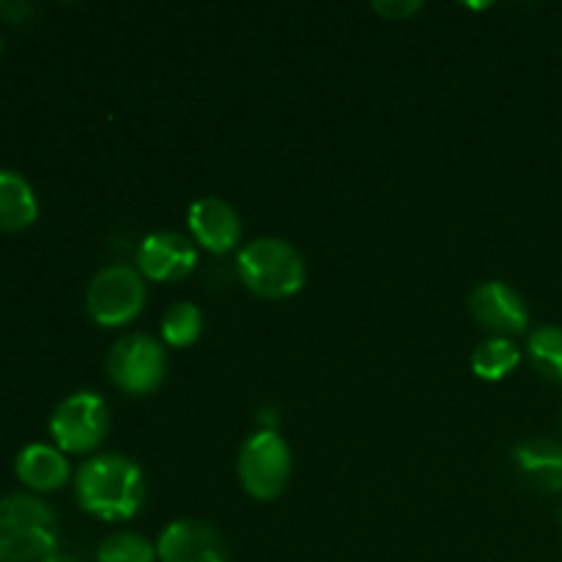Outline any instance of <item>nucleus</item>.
<instances>
[{
  "instance_id": "10",
  "label": "nucleus",
  "mask_w": 562,
  "mask_h": 562,
  "mask_svg": "<svg viewBox=\"0 0 562 562\" xmlns=\"http://www.w3.org/2000/svg\"><path fill=\"white\" fill-rule=\"evenodd\" d=\"M198 263V250L187 236L173 231L148 234L137 247V269L154 283H176L192 274Z\"/></svg>"
},
{
  "instance_id": "13",
  "label": "nucleus",
  "mask_w": 562,
  "mask_h": 562,
  "mask_svg": "<svg viewBox=\"0 0 562 562\" xmlns=\"http://www.w3.org/2000/svg\"><path fill=\"white\" fill-rule=\"evenodd\" d=\"M36 217L38 201L31 181L16 170L0 168V231H22Z\"/></svg>"
},
{
  "instance_id": "5",
  "label": "nucleus",
  "mask_w": 562,
  "mask_h": 562,
  "mask_svg": "<svg viewBox=\"0 0 562 562\" xmlns=\"http://www.w3.org/2000/svg\"><path fill=\"white\" fill-rule=\"evenodd\" d=\"M146 305V285L137 269L113 263L93 274L86 291V311L99 327H126Z\"/></svg>"
},
{
  "instance_id": "21",
  "label": "nucleus",
  "mask_w": 562,
  "mask_h": 562,
  "mask_svg": "<svg viewBox=\"0 0 562 562\" xmlns=\"http://www.w3.org/2000/svg\"><path fill=\"white\" fill-rule=\"evenodd\" d=\"M0 55H3V36H0Z\"/></svg>"
},
{
  "instance_id": "16",
  "label": "nucleus",
  "mask_w": 562,
  "mask_h": 562,
  "mask_svg": "<svg viewBox=\"0 0 562 562\" xmlns=\"http://www.w3.org/2000/svg\"><path fill=\"white\" fill-rule=\"evenodd\" d=\"M527 357L543 379L562 384V327L558 324L538 327L527 340Z\"/></svg>"
},
{
  "instance_id": "11",
  "label": "nucleus",
  "mask_w": 562,
  "mask_h": 562,
  "mask_svg": "<svg viewBox=\"0 0 562 562\" xmlns=\"http://www.w3.org/2000/svg\"><path fill=\"white\" fill-rule=\"evenodd\" d=\"M187 225H190L192 239L217 256L234 250L241 239L239 214L223 198H201L192 203L187 212Z\"/></svg>"
},
{
  "instance_id": "8",
  "label": "nucleus",
  "mask_w": 562,
  "mask_h": 562,
  "mask_svg": "<svg viewBox=\"0 0 562 562\" xmlns=\"http://www.w3.org/2000/svg\"><path fill=\"white\" fill-rule=\"evenodd\" d=\"M159 562H228V543L201 519H176L157 538Z\"/></svg>"
},
{
  "instance_id": "14",
  "label": "nucleus",
  "mask_w": 562,
  "mask_h": 562,
  "mask_svg": "<svg viewBox=\"0 0 562 562\" xmlns=\"http://www.w3.org/2000/svg\"><path fill=\"white\" fill-rule=\"evenodd\" d=\"M521 349L510 338H486L472 351V373L483 382H503L519 368Z\"/></svg>"
},
{
  "instance_id": "2",
  "label": "nucleus",
  "mask_w": 562,
  "mask_h": 562,
  "mask_svg": "<svg viewBox=\"0 0 562 562\" xmlns=\"http://www.w3.org/2000/svg\"><path fill=\"white\" fill-rule=\"evenodd\" d=\"M58 552L55 514L31 494L0 497V562H44Z\"/></svg>"
},
{
  "instance_id": "3",
  "label": "nucleus",
  "mask_w": 562,
  "mask_h": 562,
  "mask_svg": "<svg viewBox=\"0 0 562 562\" xmlns=\"http://www.w3.org/2000/svg\"><path fill=\"white\" fill-rule=\"evenodd\" d=\"M241 283L261 300H289L300 294L307 280L305 258L289 241L263 236L250 241L236 256Z\"/></svg>"
},
{
  "instance_id": "22",
  "label": "nucleus",
  "mask_w": 562,
  "mask_h": 562,
  "mask_svg": "<svg viewBox=\"0 0 562 562\" xmlns=\"http://www.w3.org/2000/svg\"><path fill=\"white\" fill-rule=\"evenodd\" d=\"M0 11H3V5H0Z\"/></svg>"
},
{
  "instance_id": "6",
  "label": "nucleus",
  "mask_w": 562,
  "mask_h": 562,
  "mask_svg": "<svg viewBox=\"0 0 562 562\" xmlns=\"http://www.w3.org/2000/svg\"><path fill=\"white\" fill-rule=\"evenodd\" d=\"M165 371H168V357L159 340L151 335L132 333L113 344L108 355V373L115 387L126 395H151L162 387Z\"/></svg>"
},
{
  "instance_id": "9",
  "label": "nucleus",
  "mask_w": 562,
  "mask_h": 562,
  "mask_svg": "<svg viewBox=\"0 0 562 562\" xmlns=\"http://www.w3.org/2000/svg\"><path fill=\"white\" fill-rule=\"evenodd\" d=\"M470 313L483 329L494 333L497 338L521 335L530 327L525 300L514 285L503 283V280H486V283L475 285V291L470 294Z\"/></svg>"
},
{
  "instance_id": "4",
  "label": "nucleus",
  "mask_w": 562,
  "mask_h": 562,
  "mask_svg": "<svg viewBox=\"0 0 562 562\" xmlns=\"http://www.w3.org/2000/svg\"><path fill=\"white\" fill-rule=\"evenodd\" d=\"M236 472L250 494L258 503H272L289 488L291 481V450L285 439L272 428H261L252 437L245 439L236 461Z\"/></svg>"
},
{
  "instance_id": "19",
  "label": "nucleus",
  "mask_w": 562,
  "mask_h": 562,
  "mask_svg": "<svg viewBox=\"0 0 562 562\" xmlns=\"http://www.w3.org/2000/svg\"><path fill=\"white\" fill-rule=\"evenodd\" d=\"M423 9V3H417V0H379V3H373V11L376 14H382L384 20H406V16L417 14V11Z\"/></svg>"
},
{
  "instance_id": "15",
  "label": "nucleus",
  "mask_w": 562,
  "mask_h": 562,
  "mask_svg": "<svg viewBox=\"0 0 562 562\" xmlns=\"http://www.w3.org/2000/svg\"><path fill=\"white\" fill-rule=\"evenodd\" d=\"M516 461H519L521 472L549 492H560L562 488V448L554 442H527L516 450Z\"/></svg>"
},
{
  "instance_id": "7",
  "label": "nucleus",
  "mask_w": 562,
  "mask_h": 562,
  "mask_svg": "<svg viewBox=\"0 0 562 562\" xmlns=\"http://www.w3.org/2000/svg\"><path fill=\"white\" fill-rule=\"evenodd\" d=\"M110 431V409L102 395L91 390L69 395L55 406L49 417V434L64 453H91Z\"/></svg>"
},
{
  "instance_id": "18",
  "label": "nucleus",
  "mask_w": 562,
  "mask_h": 562,
  "mask_svg": "<svg viewBox=\"0 0 562 562\" xmlns=\"http://www.w3.org/2000/svg\"><path fill=\"white\" fill-rule=\"evenodd\" d=\"M97 562H157V543L137 532H113L99 543Z\"/></svg>"
},
{
  "instance_id": "20",
  "label": "nucleus",
  "mask_w": 562,
  "mask_h": 562,
  "mask_svg": "<svg viewBox=\"0 0 562 562\" xmlns=\"http://www.w3.org/2000/svg\"><path fill=\"white\" fill-rule=\"evenodd\" d=\"M44 562H82V560L75 558V554H69V552H53Z\"/></svg>"
},
{
  "instance_id": "17",
  "label": "nucleus",
  "mask_w": 562,
  "mask_h": 562,
  "mask_svg": "<svg viewBox=\"0 0 562 562\" xmlns=\"http://www.w3.org/2000/svg\"><path fill=\"white\" fill-rule=\"evenodd\" d=\"M162 340L173 349H187L203 333V313L192 302H176L162 316Z\"/></svg>"
},
{
  "instance_id": "12",
  "label": "nucleus",
  "mask_w": 562,
  "mask_h": 562,
  "mask_svg": "<svg viewBox=\"0 0 562 562\" xmlns=\"http://www.w3.org/2000/svg\"><path fill=\"white\" fill-rule=\"evenodd\" d=\"M14 470L16 477L33 492H55L69 481V461H66L64 450L53 448V445H25L16 456Z\"/></svg>"
},
{
  "instance_id": "1",
  "label": "nucleus",
  "mask_w": 562,
  "mask_h": 562,
  "mask_svg": "<svg viewBox=\"0 0 562 562\" xmlns=\"http://www.w3.org/2000/svg\"><path fill=\"white\" fill-rule=\"evenodd\" d=\"M75 494L86 514L102 521H126L135 519L146 499V481L132 459L102 453L77 470Z\"/></svg>"
}]
</instances>
